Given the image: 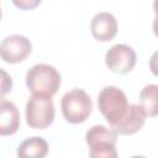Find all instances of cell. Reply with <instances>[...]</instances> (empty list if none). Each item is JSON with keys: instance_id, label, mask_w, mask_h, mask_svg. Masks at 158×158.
Wrapping results in <instances>:
<instances>
[{"instance_id": "obj_5", "label": "cell", "mask_w": 158, "mask_h": 158, "mask_svg": "<svg viewBox=\"0 0 158 158\" xmlns=\"http://www.w3.org/2000/svg\"><path fill=\"white\" fill-rule=\"evenodd\" d=\"M128 106L127 98L125 93L114 85L105 86L98 96V107L101 115L111 126L115 123L126 111Z\"/></svg>"}, {"instance_id": "obj_4", "label": "cell", "mask_w": 158, "mask_h": 158, "mask_svg": "<svg viewBox=\"0 0 158 158\" xmlns=\"http://www.w3.org/2000/svg\"><path fill=\"white\" fill-rule=\"evenodd\" d=\"M52 96L32 94L26 104V122L32 128H46L54 120Z\"/></svg>"}, {"instance_id": "obj_8", "label": "cell", "mask_w": 158, "mask_h": 158, "mask_svg": "<svg viewBox=\"0 0 158 158\" xmlns=\"http://www.w3.org/2000/svg\"><path fill=\"white\" fill-rule=\"evenodd\" d=\"M146 116L141 105L128 104L123 115L110 127L116 135H133L144 125Z\"/></svg>"}, {"instance_id": "obj_12", "label": "cell", "mask_w": 158, "mask_h": 158, "mask_svg": "<svg viewBox=\"0 0 158 158\" xmlns=\"http://www.w3.org/2000/svg\"><path fill=\"white\" fill-rule=\"evenodd\" d=\"M158 85L157 84H148L143 86L139 93V105L143 109L144 114L148 116L154 117L158 112Z\"/></svg>"}, {"instance_id": "obj_9", "label": "cell", "mask_w": 158, "mask_h": 158, "mask_svg": "<svg viewBox=\"0 0 158 158\" xmlns=\"http://www.w3.org/2000/svg\"><path fill=\"white\" fill-rule=\"evenodd\" d=\"M90 31L94 38L98 41H111L117 33V21L115 16L107 11L98 12L91 19Z\"/></svg>"}, {"instance_id": "obj_7", "label": "cell", "mask_w": 158, "mask_h": 158, "mask_svg": "<svg viewBox=\"0 0 158 158\" xmlns=\"http://www.w3.org/2000/svg\"><path fill=\"white\" fill-rule=\"evenodd\" d=\"M32 51L30 40L22 35H11L0 42V58L6 63L22 62Z\"/></svg>"}, {"instance_id": "obj_15", "label": "cell", "mask_w": 158, "mask_h": 158, "mask_svg": "<svg viewBox=\"0 0 158 158\" xmlns=\"http://www.w3.org/2000/svg\"><path fill=\"white\" fill-rule=\"evenodd\" d=\"M0 19H1V7H0Z\"/></svg>"}, {"instance_id": "obj_11", "label": "cell", "mask_w": 158, "mask_h": 158, "mask_svg": "<svg viewBox=\"0 0 158 158\" xmlns=\"http://www.w3.org/2000/svg\"><path fill=\"white\" fill-rule=\"evenodd\" d=\"M48 153V143L42 137H31L25 139L17 148V156L21 158H42Z\"/></svg>"}, {"instance_id": "obj_1", "label": "cell", "mask_w": 158, "mask_h": 158, "mask_svg": "<svg viewBox=\"0 0 158 158\" xmlns=\"http://www.w3.org/2000/svg\"><path fill=\"white\" fill-rule=\"evenodd\" d=\"M26 85L32 94L52 96L60 86V74L49 64H35L26 73Z\"/></svg>"}, {"instance_id": "obj_2", "label": "cell", "mask_w": 158, "mask_h": 158, "mask_svg": "<svg viewBox=\"0 0 158 158\" xmlns=\"http://www.w3.org/2000/svg\"><path fill=\"white\" fill-rule=\"evenodd\" d=\"M60 107L62 114L68 122L81 123L91 114L93 102L90 96L83 89L74 88L63 95Z\"/></svg>"}, {"instance_id": "obj_6", "label": "cell", "mask_w": 158, "mask_h": 158, "mask_svg": "<svg viewBox=\"0 0 158 158\" xmlns=\"http://www.w3.org/2000/svg\"><path fill=\"white\" fill-rule=\"evenodd\" d=\"M105 63L114 73L126 74L136 65V53L128 44L117 43L106 52Z\"/></svg>"}, {"instance_id": "obj_13", "label": "cell", "mask_w": 158, "mask_h": 158, "mask_svg": "<svg viewBox=\"0 0 158 158\" xmlns=\"http://www.w3.org/2000/svg\"><path fill=\"white\" fill-rule=\"evenodd\" d=\"M12 88V79L10 74L0 68V98L5 96L7 93L11 91Z\"/></svg>"}, {"instance_id": "obj_10", "label": "cell", "mask_w": 158, "mask_h": 158, "mask_svg": "<svg viewBox=\"0 0 158 158\" xmlns=\"http://www.w3.org/2000/svg\"><path fill=\"white\" fill-rule=\"evenodd\" d=\"M20 127V112L12 101L0 99V136H11Z\"/></svg>"}, {"instance_id": "obj_3", "label": "cell", "mask_w": 158, "mask_h": 158, "mask_svg": "<svg viewBox=\"0 0 158 158\" xmlns=\"http://www.w3.org/2000/svg\"><path fill=\"white\" fill-rule=\"evenodd\" d=\"M86 144L89 146V156L93 158H115L116 153V133L102 125H95L86 131Z\"/></svg>"}, {"instance_id": "obj_14", "label": "cell", "mask_w": 158, "mask_h": 158, "mask_svg": "<svg viewBox=\"0 0 158 158\" xmlns=\"http://www.w3.org/2000/svg\"><path fill=\"white\" fill-rule=\"evenodd\" d=\"M42 0H12L14 5L21 10H31L40 5Z\"/></svg>"}]
</instances>
